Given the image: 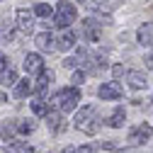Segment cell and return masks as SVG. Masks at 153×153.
<instances>
[{"label": "cell", "instance_id": "cell-15", "mask_svg": "<svg viewBox=\"0 0 153 153\" xmlns=\"http://www.w3.org/2000/svg\"><path fill=\"white\" fill-rule=\"evenodd\" d=\"M29 151H32V146L27 141H12L5 146V153H29Z\"/></svg>", "mask_w": 153, "mask_h": 153}, {"label": "cell", "instance_id": "cell-3", "mask_svg": "<svg viewBox=\"0 0 153 153\" xmlns=\"http://www.w3.org/2000/svg\"><path fill=\"white\" fill-rule=\"evenodd\" d=\"M75 20V5L71 3H59V7H56V15H53V25L56 27H68L71 22Z\"/></svg>", "mask_w": 153, "mask_h": 153}, {"label": "cell", "instance_id": "cell-2", "mask_svg": "<svg viewBox=\"0 0 153 153\" xmlns=\"http://www.w3.org/2000/svg\"><path fill=\"white\" fill-rule=\"evenodd\" d=\"M100 114H97V109H95L92 105H88L85 109H80L78 112V117H75V126H78L80 131H85V134H97L100 131Z\"/></svg>", "mask_w": 153, "mask_h": 153}, {"label": "cell", "instance_id": "cell-13", "mask_svg": "<svg viewBox=\"0 0 153 153\" xmlns=\"http://www.w3.org/2000/svg\"><path fill=\"white\" fill-rule=\"evenodd\" d=\"M27 95H32V80H27V78L25 80H17L15 83V97L22 100V97H27Z\"/></svg>", "mask_w": 153, "mask_h": 153}, {"label": "cell", "instance_id": "cell-10", "mask_svg": "<svg viewBox=\"0 0 153 153\" xmlns=\"http://www.w3.org/2000/svg\"><path fill=\"white\" fill-rule=\"evenodd\" d=\"M126 78H129V85H131L134 90H143V88L148 85L146 75H143V73H139V71H131V73L126 75Z\"/></svg>", "mask_w": 153, "mask_h": 153}, {"label": "cell", "instance_id": "cell-17", "mask_svg": "<svg viewBox=\"0 0 153 153\" xmlns=\"http://www.w3.org/2000/svg\"><path fill=\"white\" fill-rule=\"evenodd\" d=\"M0 83H3V85H15L17 83L15 71L12 68H3V71H0Z\"/></svg>", "mask_w": 153, "mask_h": 153}, {"label": "cell", "instance_id": "cell-29", "mask_svg": "<svg viewBox=\"0 0 153 153\" xmlns=\"http://www.w3.org/2000/svg\"><path fill=\"white\" fill-rule=\"evenodd\" d=\"M78 3H88V0H78Z\"/></svg>", "mask_w": 153, "mask_h": 153}, {"label": "cell", "instance_id": "cell-16", "mask_svg": "<svg viewBox=\"0 0 153 153\" xmlns=\"http://www.w3.org/2000/svg\"><path fill=\"white\" fill-rule=\"evenodd\" d=\"M136 39H139V44H151V39H153V25H143L139 29V34H136Z\"/></svg>", "mask_w": 153, "mask_h": 153}, {"label": "cell", "instance_id": "cell-28", "mask_svg": "<svg viewBox=\"0 0 153 153\" xmlns=\"http://www.w3.org/2000/svg\"><path fill=\"white\" fill-rule=\"evenodd\" d=\"M63 153H73V148H66V151H63Z\"/></svg>", "mask_w": 153, "mask_h": 153}, {"label": "cell", "instance_id": "cell-18", "mask_svg": "<svg viewBox=\"0 0 153 153\" xmlns=\"http://www.w3.org/2000/svg\"><path fill=\"white\" fill-rule=\"evenodd\" d=\"M34 15H36V17H42V20H49V17L53 15V10H51V5L39 3V5H34Z\"/></svg>", "mask_w": 153, "mask_h": 153}, {"label": "cell", "instance_id": "cell-1", "mask_svg": "<svg viewBox=\"0 0 153 153\" xmlns=\"http://www.w3.org/2000/svg\"><path fill=\"white\" fill-rule=\"evenodd\" d=\"M51 102H53V107L59 109V112H66V114H68V112H73L75 107H78V102H80V90L75 88V85H73V88H66V90H61V92H56Z\"/></svg>", "mask_w": 153, "mask_h": 153}, {"label": "cell", "instance_id": "cell-5", "mask_svg": "<svg viewBox=\"0 0 153 153\" xmlns=\"http://www.w3.org/2000/svg\"><path fill=\"white\" fill-rule=\"evenodd\" d=\"M83 34H85V39L88 42H100V36H102V25L97 20H83Z\"/></svg>", "mask_w": 153, "mask_h": 153}, {"label": "cell", "instance_id": "cell-11", "mask_svg": "<svg viewBox=\"0 0 153 153\" xmlns=\"http://www.w3.org/2000/svg\"><path fill=\"white\" fill-rule=\"evenodd\" d=\"M36 46H39L42 51H53V36L51 32H42V34H36Z\"/></svg>", "mask_w": 153, "mask_h": 153}, {"label": "cell", "instance_id": "cell-25", "mask_svg": "<svg viewBox=\"0 0 153 153\" xmlns=\"http://www.w3.org/2000/svg\"><path fill=\"white\" fill-rule=\"evenodd\" d=\"M5 66H7V59H5V53H3V51H0V71H3Z\"/></svg>", "mask_w": 153, "mask_h": 153}, {"label": "cell", "instance_id": "cell-9", "mask_svg": "<svg viewBox=\"0 0 153 153\" xmlns=\"http://www.w3.org/2000/svg\"><path fill=\"white\" fill-rule=\"evenodd\" d=\"M44 119H46V126H49L53 134H61V131L66 129V122H63V117H61L59 112H46Z\"/></svg>", "mask_w": 153, "mask_h": 153}, {"label": "cell", "instance_id": "cell-26", "mask_svg": "<svg viewBox=\"0 0 153 153\" xmlns=\"http://www.w3.org/2000/svg\"><path fill=\"white\" fill-rule=\"evenodd\" d=\"M0 102H5V92L3 90H0Z\"/></svg>", "mask_w": 153, "mask_h": 153}, {"label": "cell", "instance_id": "cell-7", "mask_svg": "<svg viewBox=\"0 0 153 153\" xmlns=\"http://www.w3.org/2000/svg\"><path fill=\"white\" fill-rule=\"evenodd\" d=\"M122 92H124V90H122L119 83H102L100 90H97V95H100L102 100H119Z\"/></svg>", "mask_w": 153, "mask_h": 153}, {"label": "cell", "instance_id": "cell-24", "mask_svg": "<svg viewBox=\"0 0 153 153\" xmlns=\"http://www.w3.org/2000/svg\"><path fill=\"white\" fill-rule=\"evenodd\" d=\"M112 73H114V78H122V75H124V66H114Z\"/></svg>", "mask_w": 153, "mask_h": 153}, {"label": "cell", "instance_id": "cell-19", "mask_svg": "<svg viewBox=\"0 0 153 153\" xmlns=\"http://www.w3.org/2000/svg\"><path fill=\"white\" fill-rule=\"evenodd\" d=\"M32 112H34V114H39V117H44V114H46L49 109H46L44 100H36V102H32Z\"/></svg>", "mask_w": 153, "mask_h": 153}, {"label": "cell", "instance_id": "cell-12", "mask_svg": "<svg viewBox=\"0 0 153 153\" xmlns=\"http://www.w3.org/2000/svg\"><path fill=\"white\" fill-rule=\"evenodd\" d=\"M75 46V34L71 32V29H66L61 36H59V49L61 51H68V49H73Z\"/></svg>", "mask_w": 153, "mask_h": 153}, {"label": "cell", "instance_id": "cell-6", "mask_svg": "<svg viewBox=\"0 0 153 153\" xmlns=\"http://www.w3.org/2000/svg\"><path fill=\"white\" fill-rule=\"evenodd\" d=\"M25 71L29 75H39L44 71V59H42L39 53H27L25 56Z\"/></svg>", "mask_w": 153, "mask_h": 153}, {"label": "cell", "instance_id": "cell-21", "mask_svg": "<svg viewBox=\"0 0 153 153\" xmlns=\"http://www.w3.org/2000/svg\"><path fill=\"white\" fill-rule=\"evenodd\" d=\"M17 129H20L22 134H32L34 131V124L32 122H22V124H17Z\"/></svg>", "mask_w": 153, "mask_h": 153}, {"label": "cell", "instance_id": "cell-4", "mask_svg": "<svg viewBox=\"0 0 153 153\" xmlns=\"http://www.w3.org/2000/svg\"><path fill=\"white\" fill-rule=\"evenodd\" d=\"M153 136V126H148V124H139L136 129H131V134H129V143L131 146H141L143 141H148Z\"/></svg>", "mask_w": 153, "mask_h": 153}, {"label": "cell", "instance_id": "cell-22", "mask_svg": "<svg viewBox=\"0 0 153 153\" xmlns=\"http://www.w3.org/2000/svg\"><path fill=\"white\" fill-rule=\"evenodd\" d=\"M12 36H15V29H12V27H5V29H3V39L12 42Z\"/></svg>", "mask_w": 153, "mask_h": 153}, {"label": "cell", "instance_id": "cell-8", "mask_svg": "<svg viewBox=\"0 0 153 153\" xmlns=\"http://www.w3.org/2000/svg\"><path fill=\"white\" fill-rule=\"evenodd\" d=\"M17 27H20V32L22 34H32V29H34V17H32V12L29 10H17Z\"/></svg>", "mask_w": 153, "mask_h": 153}, {"label": "cell", "instance_id": "cell-20", "mask_svg": "<svg viewBox=\"0 0 153 153\" xmlns=\"http://www.w3.org/2000/svg\"><path fill=\"white\" fill-rule=\"evenodd\" d=\"M83 80H85V71H75V73H73V78H71V83H73L75 88H78Z\"/></svg>", "mask_w": 153, "mask_h": 153}, {"label": "cell", "instance_id": "cell-14", "mask_svg": "<svg viewBox=\"0 0 153 153\" xmlns=\"http://www.w3.org/2000/svg\"><path fill=\"white\" fill-rule=\"evenodd\" d=\"M124 119H126V112H124V107H117V109L112 112V117L107 119V124H109V126H114V129H119V126L124 124Z\"/></svg>", "mask_w": 153, "mask_h": 153}, {"label": "cell", "instance_id": "cell-27", "mask_svg": "<svg viewBox=\"0 0 153 153\" xmlns=\"http://www.w3.org/2000/svg\"><path fill=\"white\" fill-rule=\"evenodd\" d=\"M119 153H136V151H119Z\"/></svg>", "mask_w": 153, "mask_h": 153}, {"label": "cell", "instance_id": "cell-23", "mask_svg": "<svg viewBox=\"0 0 153 153\" xmlns=\"http://www.w3.org/2000/svg\"><path fill=\"white\" fill-rule=\"evenodd\" d=\"M73 153H95V148L92 146H80V148H75Z\"/></svg>", "mask_w": 153, "mask_h": 153}]
</instances>
